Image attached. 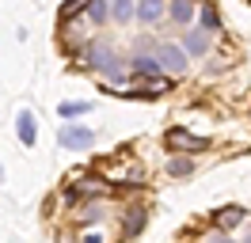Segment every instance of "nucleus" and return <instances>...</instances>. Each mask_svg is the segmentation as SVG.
I'll use <instances>...</instances> for the list:
<instances>
[{"label": "nucleus", "instance_id": "obj_1", "mask_svg": "<svg viewBox=\"0 0 251 243\" xmlns=\"http://www.w3.org/2000/svg\"><path fill=\"white\" fill-rule=\"evenodd\" d=\"M88 69L103 73V76L110 80V84H122V80H126L122 61L114 57V49H110L107 42H92V46H88Z\"/></svg>", "mask_w": 251, "mask_h": 243}, {"label": "nucleus", "instance_id": "obj_2", "mask_svg": "<svg viewBox=\"0 0 251 243\" xmlns=\"http://www.w3.org/2000/svg\"><path fill=\"white\" fill-rule=\"evenodd\" d=\"M57 141H61L65 148H73V152L92 148L95 145V129H88V125H61V129H57Z\"/></svg>", "mask_w": 251, "mask_h": 243}, {"label": "nucleus", "instance_id": "obj_3", "mask_svg": "<svg viewBox=\"0 0 251 243\" xmlns=\"http://www.w3.org/2000/svg\"><path fill=\"white\" fill-rule=\"evenodd\" d=\"M168 148L175 152H205L209 148V137H194L187 129H168Z\"/></svg>", "mask_w": 251, "mask_h": 243}, {"label": "nucleus", "instance_id": "obj_4", "mask_svg": "<svg viewBox=\"0 0 251 243\" xmlns=\"http://www.w3.org/2000/svg\"><path fill=\"white\" fill-rule=\"evenodd\" d=\"M156 53H160V61H164V69L168 73H187V49L183 46H175V42H164V46H156Z\"/></svg>", "mask_w": 251, "mask_h": 243}, {"label": "nucleus", "instance_id": "obj_5", "mask_svg": "<svg viewBox=\"0 0 251 243\" xmlns=\"http://www.w3.org/2000/svg\"><path fill=\"white\" fill-rule=\"evenodd\" d=\"M164 15H168V4H164V0H137V19H141L145 27H156Z\"/></svg>", "mask_w": 251, "mask_h": 243}, {"label": "nucleus", "instance_id": "obj_6", "mask_svg": "<svg viewBox=\"0 0 251 243\" xmlns=\"http://www.w3.org/2000/svg\"><path fill=\"white\" fill-rule=\"evenodd\" d=\"M183 49H187L190 57H202L205 49H209V30L205 27H190L187 34H183Z\"/></svg>", "mask_w": 251, "mask_h": 243}, {"label": "nucleus", "instance_id": "obj_7", "mask_svg": "<svg viewBox=\"0 0 251 243\" xmlns=\"http://www.w3.org/2000/svg\"><path fill=\"white\" fill-rule=\"evenodd\" d=\"M103 175H107L110 182H133V186L145 182V171H141V167H126V164H107V167H103Z\"/></svg>", "mask_w": 251, "mask_h": 243}, {"label": "nucleus", "instance_id": "obj_8", "mask_svg": "<svg viewBox=\"0 0 251 243\" xmlns=\"http://www.w3.org/2000/svg\"><path fill=\"white\" fill-rule=\"evenodd\" d=\"M168 15H172L179 27H187L190 19L198 15V4H194V0H172V4H168Z\"/></svg>", "mask_w": 251, "mask_h": 243}, {"label": "nucleus", "instance_id": "obj_9", "mask_svg": "<svg viewBox=\"0 0 251 243\" xmlns=\"http://www.w3.org/2000/svg\"><path fill=\"white\" fill-rule=\"evenodd\" d=\"M110 19L114 23H133L137 19V0H110Z\"/></svg>", "mask_w": 251, "mask_h": 243}, {"label": "nucleus", "instance_id": "obj_10", "mask_svg": "<svg viewBox=\"0 0 251 243\" xmlns=\"http://www.w3.org/2000/svg\"><path fill=\"white\" fill-rule=\"evenodd\" d=\"M16 125H19V141H23L27 148H34V137H38V125H34V114H31V110H19Z\"/></svg>", "mask_w": 251, "mask_h": 243}, {"label": "nucleus", "instance_id": "obj_11", "mask_svg": "<svg viewBox=\"0 0 251 243\" xmlns=\"http://www.w3.org/2000/svg\"><path fill=\"white\" fill-rule=\"evenodd\" d=\"M84 15H88V23H95V27L107 23L110 19V0H88V4H84Z\"/></svg>", "mask_w": 251, "mask_h": 243}, {"label": "nucleus", "instance_id": "obj_12", "mask_svg": "<svg viewBox=\"0 0 251 243\" xmlns=\"http://www.w3.org/2000/svg\"><path fill=\"white\" fill-rule=\"evenodd\" d=\"M244 217H248V213L240 209V205H225V209L217 213V228H221V232H232V228L240 224Z\"/></svg>", "mask_w": 251, "mask_h": 243}, {"label": "nucleus", "instance_id": "obj_13", "mask_svg": "<svg viewBox=\"0 0 251 243\" xmlns=\"http://www.w3.org/2000/svg\"><path fill=\"white\" fill-rule=\"evenodd\" d=\"M160 69H164L160 53H156V57H149V53H137V57H133V73H141V76H156Z\"/></svg>", "mask_w": 251, "mask_h": 243}, {"label": "nucleus", "instance_id": "obj_14", "mask_svg": "<svg viewBox=\"0 0 251 243\" xmlns=\"http://www.w3.org/2000/svg\"><path fill=\"white\" fill-rule=\"evenodd\" d=\"M141 228H145V213L133 209V213H129V220L122 224V236H129V240H133V236H141Z\"/></svg>", "mask_w": 251, "mask_h": 243}, {"label": "nucleus", "instance_id": "obj_15", "mask_svg": "<svg viewBox=\"0 0 251 243\" xmlns=\"http://www.w3.org/2000/svg\"><path fill=\"white\" fill-rule=\"evenodd\" d=\"M168 171H172L175 179H183V175H190V171H194V160H183V156H175V160H168Z\"/></svg>", "mask_w": 251, "mask_h": 243}, {"label": "nucleus", "instance_id": "obj_16", "mask_svg": "<svg viewBox=\"0 0 251 243\" xmlns=\"http://www.w3.org/2000/svg\"><path fill=\"white\" fill-rule=\"evenodd\" d=\"M57 114H61V118H80V114H88V103H61Z\"/></svg>", "mask_w": 251, "mask_h": 243}, {"label": "nucleus", "instance_id": "obj_17", "mask_svg": "<svg viewBox=\"0 0 251 243\" xmlns=\"http://www.w3.org/2000/svg\"><path fill=\"white\" fill-rule=\"evenodd\" d=\"M76 220H103V209H99V205H88V209L80 213Z\"/></svg>", "mask_w": 251, "mask_h": 243}, {"label": "nucleus", "instance_id": "obj_18", "mask_svg": "<svg viewBox=\"0 0 251 243\" xmlns=\"http://www.w3.org/2000/svg\"><path fill=\"white\" fill-rule=\"evenodd\" d=\"M84 4H88V0H69V4H65V15H73V12H80V8H84Z\"/></svg>", "mask_w": 251, "mask_h": 243}]
</instances>
